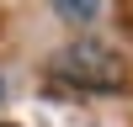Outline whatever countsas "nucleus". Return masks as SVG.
Listing matches in <instances>:
<instances>
[{
	"instance_id": "obj_1",
	"label": "nucleus",
	"mask_w": 133,
	"mask_h": 127,
	"mask_svg": "<svg viewBox=\"0 0 133 127\" xmlns=\"http://www.w3.org/2000/svg\"><path fill=\"white\" fill-rule=\"evenodd\" d=\"M53 80H69L80 90H117L128 80V64L117 58L107 42H69L53 58Z\"/></svg>"
},
{
	"instance_id": "obj_2",
	"label": "nucleus",
	"mask_w": 133,
	"mask_h": 127,
	"mask_svg": "<svg viewBox=\"0 0 133 127\" xmlns=\"http://www.w3.org/2000/svg\"><path fill=\"white\" fill-rule=\"evenodd\" d=\"M53 11L69 16V21H91L96 11H101V0H53Z\"/></svg>"
},
{
	"instance_id": "obj_3",
	"label": "nucleus",
	"mask_w": 133,
	"mask_h": 127,
	"mask_svg": "<svg viewBox=\"0 0 133 127\" xmlns=\"http://www.w3.org/2000/svg\"><path fill=\"white\" fill-rule=\"evenodd\" d=\"M0 101H5V74H0Z\"/></svg>"
},
{
	"instance_id": "obj_4",
	"label": "nucleus",
	"mask_w": 133,
	"mask_h": 127,
	"mask_svg": "<svg viewBox=\"0 0 133 127\" xmlns=\"http://www.w3.org/2000/svg\"><path fill=\"white\" fill-rule=\"evenodd\" d=\"M0 127H11V122H0Z\"/></svg>"
}]
</instances>
